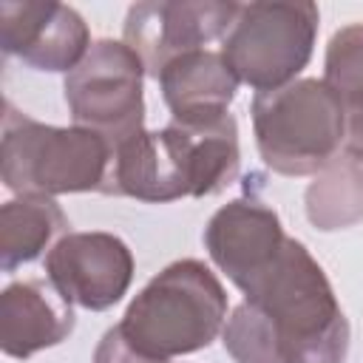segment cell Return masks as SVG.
<instances>
[{"label": "cell", "mask_w": 363, "mask_h": 363, "mask_svg": "<svg viewBox=\"0 0 363 363\" xmlns=\"http://www.w3.org/2000/svg\"><path fill=\"white\" fill-rule=\"evenodd\" d=\"M244 301L272 320L286 363H343L349 320L323 267L298 238H286L269 269L244 292Z\"/></svg>", "instance_id": "6da1fadb"}, {"label": "cell", "mask_w": 363, "mask_h": 363, "mask_svg": "<svg viewBox=\"0 0 363 363\" xmlns=\"http://www.w3.org/2000/svg\"><path fill=\"white\" fill-rule=\"evenodd\" d=\"M227 323V292L196 258L167 264L128 303L116 323L145 354L170 360L207 349Z\"/></svg>", "instance_id": "7a4b0ae2"}, {"label": "cell", "mask_w": 363, "mask_h": 363, "mask_svg": "<svg viewBox=\"0 0 363 363\" xmlns=\"http://www.w3.org/2000/svg\"><path fill=\"white\" fill-rule=\"evenodd\" d=\"M113 147L88 128H57L6 108L0 176L17 196L105 193Z\"/></svg>", "instance_id": "3957f363"}, {"label": "cell", "mask_w": 363, "mask_h": 363, "mask_svg": "<svg viewBox=\"0 0 363 363\" xmlns=\"http://www.w3.org/2000/svg\"><path fill=\"white\" fill-rule=\"evenodd\" d=\"M250 111L258 153L281 176H318L343 153L346 108L323 79L261 91Z\"/></svg>", "instance_id": "277c9868"}, {"label": "cell", "mask_w": 363, "mask_h": 363, "mask_svg": "<svg viewBox=\"0 0 363 363\" xmlns=\"http://www.w3.org/2000/svg\"><path fill=\"white\" fill-rule=\"evenodd\" d=\"M318 6L309 0L244 3L221 40V54L238 82L278 91L309 65L318 37Z\"/></svg>", "instance_id": "5b68a950"}, {"label": "cell", "mask_w": 363, "mask_h": 363, "mask_svg": "<svg viewBox=\"0 0 363 363\" xmlns=\"http://www.w3.org/2000/svg\"><path fill=\"white\" fill-rule=\"evenodd\" d=\"M145 65L125 40H96L65 74V102L74 125L102 133L111 147L145 130Z\"/></svg>", "instance_id": "8992f818"}, {"label": "cell", "mask_w": 363, "mask_h": 363, "mask_svg": "<svg viewBox=\"0 0 363 363\" xmlns=\"http://www.w3.org/2000/svg\"><path fill=\"white\" fill-rule=\"evenodd\" d=\"M238 9L241 3L221 0H147L128 9L122 37L142 60L145 74L159 79L170 60L224 40Z\"/></svg>", "instance_id": "52a82bcc"}, {"label": "cell", "mask_w": 363, "mask_h": 363, "mask_svg": "<svg viewBox=\"0 0 363 363\" xmlns=\"http://www.w3.org/2000/svg\"><path fill=\"white\" fill-rule=\"evenodd\" d=\"M45 275L68 303L105 312L133 281V255L113 233H65L45 252Z\"/></svg>", "instance_id": "ba28073f"}, {"label": "cell", "mask_w": 363, "mask_h": 363, "mask_svg": "<svg viewBox=\"0 0 363 363\" xmlns=\"http://www.w3.org/2000/svg\"><path fill=\"white\" fill-rule=\"evenodd\" d=\"M82 14L54 0L0 3V48L34 71L71 74L91 48Z\"/></svg>", "instance_id": "9c48e42d"}, {"label": "cell", "mask_w": 363, "mask_h": 363, "mask_svg": "<svg viewBox=\"0 0 363 363\" xmlns=\"http://www.w3.org/2000/svg\"><path fill=\"white\" fill-rule=\"evenodd\" d=\"M286 235L272 207L255 199H233L204 227V247L213 264L247 292L278 258Z\"/></svg>", "instance_id": "30bf717a"}, {"label": "cell", "mask_w": 363, "mask_h": 363, "mask_svg": "<svg viewBox=\"0 0 363 363\" xmlns=\"http://www.w3.org/2000/svg\"><path fill=\"white\" fill-rule=\"evenodd\" d=\"M74 309L51 281L26 278L0 292V349L14 360L60 346L74 332Z\"/></svg>", "instance_id": "8fae6325"}, {"label": "cell", "mask_w": 363, "mask_h": 363, "mask_svg": "<svg viewBox=\"0 0 363 363\" xmlns=\"http://www.w3.org/2000/svg\"><path fill=\"white\" fill-rule=\"evenodd\" d=\"M108 196H130L150 204H164L190 196L187 179L170 133L139 130L113 147Z\"/></svg>", "instance_id": "7c38bea8"}, {"label": "cell", "mask_w": 363, "mask_h": 363, "mask_svg": "<svg viewBox=\"0 0 363 363\" xmlns=\"http://www.w3.org/2000/svg\"><path fill=\"white\" fill-rule=\"evenodd\" d=\"M159 88L173 122H210L230 113L238 77L221 51H190L170 60L159 74Z\"/></svg>", "instance_id": "4fadbf2b"}, {"label": "cell", "mask_w": 363, "mask_h": 363, "mask_svg": "<svg viewBox=\"0 0 363 363\" xmlns=\"http://www.w3.org/2000/svg\"><path fill=\"white\" fill-rule=\"evenodd\" d=\"M176 145L187 190L193 199L216 196L235 182L241 153H238V125L233 113L210 122H173L164 128Z\"/></svg>", "instance_id": "5bb4252c"}, {"label": "cell", "mask_w": 363, "mask_h": 363, "mask_svg": "<svg viewBox=\"0 0 363 363\" xmlns=\"http://www.w3.org/2000/svg\"><path fill=\"white\" fill-rule=\"evenodd\" d=\"M68 233V216L48 196H20L0 207V269L14 272L17 267L40 258L51 241Z\"/></svg>", "instance_id": "9a60e30c"}, {"label": "cell", "mask_w": 363, "mask_h": 363, "mask_svg": "<svg viewBox=\"0 0 363 363\" xmlns=\"http://www.w3.org/2000/svg\"><path fill=\"white\" fill-rule=\"evenodd\" d=\"M312 227L332 233L363 221V162L349 153L332 159L303 196Z\"/></svg>", "instance_id": "2e32d148"}, {"label": "cell", "mask_w": 363, "mask_h": 363, "mask_svg": "<svg viewBox=\"0 0 363 363\" xmlns=\"http://www.w3.org/2000/svg\"><path fill=\"white\" fill-rule=\"evenodd\" d=\"M323 82L343 102L346 113H363V23L332 34L323 57Z\"/></svg>", "instance_id": "e0dca14e"}, {"label": "cell", "mask_w": 363, "mask_h": 363, "mask_svg": "<svg viewBox=\"0 0 363 363\" xmlns=\"http://www.w3.org/2000/svg\"><path fill=\"white\" fill-rule=\"evenodd\" d=\"M221 343L235 363H286L272 320L250 301L233 309L221 329Z\"/></svg>", "instance_id": "ac0fdd59"}, {"label": "cell", "mask_w": 363, "mask_h": 363, "mask_svg": "<svg viewBox=\"0 0 363 363\" xmlns=\"http://www.w3.org/2000/svg\"><path fill=\"white\" fill-rule=\"evenodd\" d=\"M94 363H167V360H159V357H150L145 352H139L125 335L119 326L108 329L94 352Z\"/></svg>", "instance_id": "d6986e66"}]
</instances>
